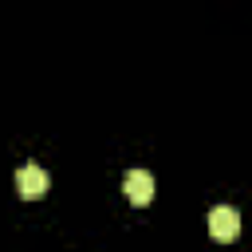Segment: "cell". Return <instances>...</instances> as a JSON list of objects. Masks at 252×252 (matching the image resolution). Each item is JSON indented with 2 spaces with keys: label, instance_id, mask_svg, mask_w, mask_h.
I'll return each instance as SVG.
<instances>
[{
  "label": "cell",
  "instance_id": "3957f363",
  "mask_svg": "<svg viewBox=\"0 0 252 252\" xmlns=\"http://www.w3.org/2000/svg\"><path fill=\"white\" fill-rule=\"evenodd\" d=\"M16 193H20L24 201H39V197L47 193V173H43L39 165H24V169L16 173Z\"/></svg>",
  "mask_w": 252,
  "mask_h": 252
},
{
  "label": "cell",
  "instance_id": "7a4b0ae2",
  "mask_svg": "<svg viewBox=\"0 0 252 252\" xmlns=\"http://www.w3.org/2000/svg\"><path fill=\"white\" fill-rule=\"evenodd\" d=\"M122 189H126V201L130 205H150L154 201V177H150V169H130L126 177H122Z\"/></svg>",
  "mask_w": 252,
  "mask_h": 252
},
{
  "label": "cell",
  "instance_id": "6da1fadb",
  "mask_svg": "<svg viewBox=\"0 0 252 252\" xmlns=\"http://www.w3.org/2000/svg\"><path fill=\"white\" fill-rule=\"evenodd\" d=\"M209 232H213V240H236V232H240V213L232 209V205H217V209H209Z\"/></svg>",
  "mask_w": 252,
  "mask_h": 252
}]
</instances>
